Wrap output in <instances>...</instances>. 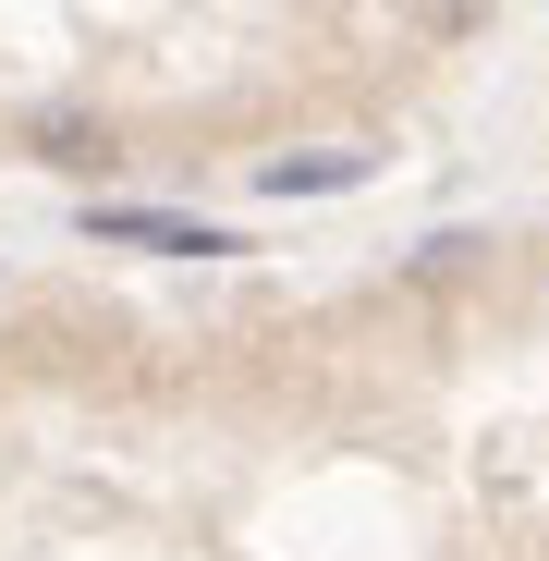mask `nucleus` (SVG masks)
Instances as JSON below:
<instances>
[{"mask_svg":"<svg viewBox=\"0 0 549 561\" xmlns=\"http://www.w3.org/2000/svg\"><path fill=\"white\" fill-rule=\"evenodd\" d=\"M0 561H549V342H451L415 403L342 391L208 477L0 463Z\"/></svg>","mask_w":549,"mask_h":561,"instance_id":"obj_1","label":"nucleus"}]
</instances>
